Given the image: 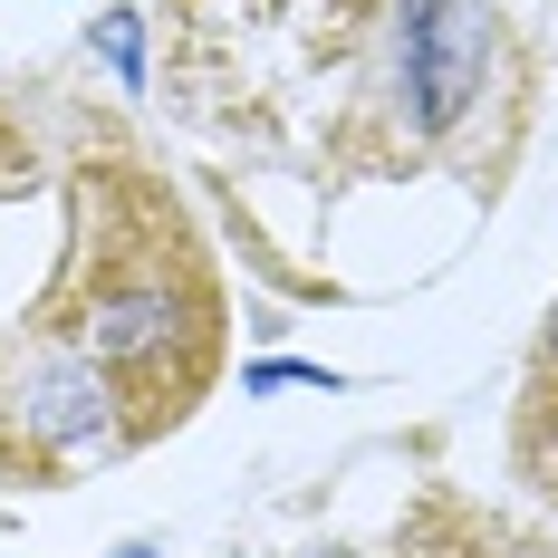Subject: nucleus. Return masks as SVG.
Returning <instances> with one entry per match:
<instances>
[{"mask_svg":"<svg viewBox=\"0 0 558 558\" xmlns=\"http://www.w3.org/2000/svg\"><path fill=\"white\" fill-rule=\"evenodd\" d=\"M510 472L558 510V299L539 337H530V366H520V395H510Z\"/></svg>","mask_w":558,"mask_h":558,"instance_id":"4","label":"nucleus"},{"mask_svg":"<svg viewBox=\"0 0 558 558\" xmlns=\"http://www.w3.org/2000/svg\"><path fill=\"white\" fill-rule=\"evenodd\" d=\"M501 10L492 0H404L395 10V125H404V165L462 155V135L501 97Z\"/></svg>","mask_w":558,"mask_h":558,"instance_id":"3","label":"nucleus"},{"mask_svg":"<svg viewBox=\"0 0 558 558\" xmlns=\"http://www.w3.org/2000/svg\"><path fill=\"white\" fill-rule=\"evenodd\" d=\"M29 183H39V173H29V135H20V125L0 116V203H20Z\"/></svg>","mask_w":558,"mask_h":558,"instance_id":"5","label":"nucleus"},{"mask_svg":"<svg viewBox=\"0 0 558 558\" xmlns=\"http://www.w3.org/2000/svg\"><path fill=\"white\" fill-rule=\"evenodd\" d=\"M395 10L404 0H165L173 116L337 183L404 173Z\"/></svg>","mask_w":558,"mask_h":558,"instance_id":"2","label":"nucleus"},{"mask_svg":"<svg viewBox=\"0 0 558 558\" xmlns=\"http://www.w3.org/2000/svg\"><path fill=\"white\" fill-rule=\"evenodd\" d=\"M97 39H107V58H116V77H125V87H135V77H145V58H135V10H107V29H97Z\"/></svg>","mask_w":558,"mask_h":558,"instance_id":"6","label":"nucleus"},{"mask_svg":"<svg viewBox=\"0 0 558 558\" xmlns=\"http://www.w3.org/2000/svg\"><path fill=\"white\" fill-rule=\"evenodd\" d=\"M270 386H337L328 366H251V395H270Z\"/></svg>","mask_w":558,"mask_h":558,"instance_id":"7","label":"nucleus"},{"mask_svg":"<svg viewBox=\"0 0 558 558\" xmlns=\"http://www.w3.org/2000/svg\"><path fill=\"white\" fill-rule=\"evenodd\" d=\"M116 558H155V549H145V539H135V549H116Z\"/></svg>","mask_w":558,"mask_h":558,"instance_id":"8","label":"nucleus"},{"mask_svg":"<svg viewBox=\"0 0 558 558\" xmlns=\"http://www.w3.org/2000/svg\"><path fill=\"white\" fill-rule=\"evenodd\" d=\"M29 337L68 347L116 404L125 452L165 444L203 414V395L222 376V260L193 222V203L173 193L125 145H87L68 173V241H58L49 289L29 299Z\"/></svg>","mask_w":558,"mask_h":558,"instance_id":"1","label":"nucleus"}]
</instances>
